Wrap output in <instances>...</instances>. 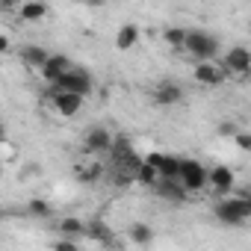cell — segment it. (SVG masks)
<instances>
[{"mask_svg":"<svg viewBox=\"0 0 251 251\" xmlns=\"http://www.w3.org/2000/svg\"><path fill=\"white\" fill-rule=\"evenodd\" d=\"M213 213L225 225H242L251 219V198L248 195H227L213 207Z\"/></svg>","mask_w":251,"mask_h":251,"instance_id":"obj_1","label":"cell"},{"mask_svg":"<svg viewBox=\"0 0 251 251\" xmlns=\"http://www.w3.org/2000/svg\"><path fill=\"white\" fill-rule=\"evenodd\" d=\"M183 50L189 56H195L198 62H213V56L219 53V39L213 33H204V30H186Z\"/></svg>","mask_w":251,"mask_h":251,"instance_id":"obj_2","label":"cell"},{"mask_svg":"<svg viewBox=\"0 0 251 251\" xmlns=\"http://www.w3.org/2000/svg\"><path fill=\"white\" fill-rule=\"evenodd\" d=\"M92 89H95L92 77H89L86 71H80V68H71V71H65L53 86H48V98H53V95H59V92H68V95H80V98H86V95H92Z\"/></svg>","mask_w":251,"mask_h":251,"instance_id":"obj_3","label":"cell"},{"mask_svg":"<svg viewBox=\"0 0 251 251\" xmlns=\"http://www.w3.org/2000/svg\"><path fill=\"white\" fill-rule=\"evenodd\" d=\"M177 183L183 186V192H201L207 186V169H204V163H198V160H180Z\"/></svg>","mask_w":251,"mask_h":251,"instance_id":"obj_4","label":"cell"},{"mask_svg":"<svg viewBox=\"0 0 251 251\" xmlns=\"http://www.w3.org/2000/svg\"><path fill=\"white\" fill-rule=\"evenodd\" d=\"M145 163L151 169H157V177L160 180H177V172H180V160L177 157H169V154H148Z\"/></svg>","mask_w":251,"mask_h":251,"instance_id":"obj_5","label":"cell"},{"mask_svg":"<svg viewBox=\"0 0 251 251\" xmlns=\"http://www.w3.org/2000/svg\"><path fill=\"white\" fill-rule=\"evenodd\" d=\"M233 183H236V177H233V172L227 169V166H213V169H207V186L213 189V192H219V195H230V189H233Z\"/></svg>","mask_w":251,"mask_h":251,"instance_id":"obj_6","label":"cell"},{"mask_svg":"<svg viewBox=\"0 0 251 251\" xmlns=\"http://www.w3.org/2000/svg\"><path fill=\"white\" fill-rule=\"evenodd\" d=\"M222 71L225 74H248L251 71V53H248V48H230L225 53Z\"/></svg>","mask_w":251,"mask_h":251,"instance_id":"obj_7","label":"cell"},{"mask_svg":"<svg viewBox=\"0 0 251 251\" xmlns=\"http://www.w3.org/2000/svg\"><path fill=\"white\" fill-rule=\"evenodd\" d=\"M112 133L106 127H92L86 136H83V148L89 154H103V151H112Z\"/></svg>","mask_w":251,"mask_h":251,"instance_id":"obj_8","label":"cell"},{"mask_svg":"<svg viewBox=\"0 0 251 251\" xmlns=\"http://www.w3.org/2000/svg\"><path fill=\"white\" fill-rule=\"evenodd\" d=\"M65 71H71V59H68V56H62V53H50V56H48V62H45V68H42L39 74H42V80H45L48 86H53Z\"/></svg>","mask_w":251,"mask_h":251,"instance_id":"obj_9","label":"cell"},{"mask_svg":"<svg viewBox=\"0 0 251 251\" xmlns=\"http://www.w3.org/2000/svg\"><path fill=\"white\" fill-rule=\"evenodd\" d=\"M192 77L201 83V86H219V83H225V71H222V65H216V62H198L195 65V71H192Z\"/></svg>","mask_w":251,"mask_h":251,"instance_id":"obj_10","label":"cell"},{"mask_svg":"<svg viewBox=\"0 0 251 251\" xmlns=\"http://www.w3.org/2000/svg\"><path fill=\"white\" fill-rule=\"evenodd\" d=\"M50 100H53V109H56L62 118H71V115H77V112L83 109V98H80V95L59 92V95H53Z\"/></svg>","mask_w":251,"mask_h":251,"instance_id":"obj_11","label":"cell"},{"mask_svg":"<svg viewBox=\"0 0 251 251\" xmlns=\"http://www.w3.org/2000/svg\"><path fill=\"white\" fill-rule=\"evenodd\" d=\"M180 100H183V89L177 83H163V86L154 89V103L157 106H175Z\"/></svg>","mask_w":251,"mask_h":251,"instance_id":"obj_12","label":"cell"},{"mask_svg":"<svg viewBox=\"0 0 251 251\" xmlns=\"http://www.w3.org/2000/svg\"><path fill=\"white\" fill-rule=\"evenodd\" d=\"M139 45V24H121L115 33V50H133Z\"/></svg>","mask_w":251,"mask_h":251,"instance_id":"obj_13","label":"cell"},{"mask_svg":"<svg viewBox=\"0 0 251 251\" xmlns=\"http://www.w3.org/2000/svg\"><path fill=\"white\" fill-rule=\"evenodd\" d=\"M18 18L27 21V24H36L48 15V3H39V0H24V3H18Z\"/></svg>","mask_w":251,"mask_h":251,"instance_id":"obj_14","label":"cell"},{"mask_svg":"<svg viewBox=\"0 0 251 251\" xmlns=\"http://www.w3.org/2000/svg\"><path fill=\"white\" fill-rule=\"evenodd\" d=\"M154 189H157V195L166 198V201H175V204L186 201V192H183V186H180L177 180H157Z\"/></svg>","mask_w":251,"mask_h":251,"instance_id":"obj_15","label":"cell"},{"mask_svg":"<svg viewBox=\"0 0 251 251\" xmlns=\"http://www.w3.org/2000/svg\"><path fill=\"white\" fill-rule=\"evenodd\" d=\"M83 236H89V239H95V242H109V239H112V227H109L106 222H100V219H92V222H86Z\"/></svg>","mask_w":251,"mask_h":251,"instance_id":"obj_16","label":"cell"},{"mask_svg":"<svg viewBox=\"0 0 251 251\" xmlns=\"http://www.w3.org/2000/svg\"><path fill=\"white\" fill-rule=\"evenodd\" d=\"M48 56H50V53H48L45 48H39V45H27V48L21 50V59H24L30 68H36V71H42V68H45Z\"/></svg>","mask_w":251,"mask_h":251,"instance_id":"obj_17","label":"cell"},{"mask_svg":"<svg viewBox=\"0 0 251 251\" xmlns=\"http://www.w3.org/2000/svg\"><path fill=\"white\" fill-rule=\"evenodd\" d=\"M127 236H130L136 245H148V242L154 239V227L145 225V222H133V225L127 227Z\"/></svg>","mask_w":251,"mask_h":251,"instance_id":"obj_18","label":"cell"},{"mask_svg":"<svg viewBox=\"0 0 251 251\" xmlns=\"http://www.w3.org/2000/svg\"><path fill=\"white\" fill-rule=\"evenodd\" d=\"M83 227H86V222H80V219H74V216H68V219H62V222H59V233H62L65 239L83 236Z\"/></svg>","mask_w":251,"mask_h":251,"instance_id":"obj_19","label":"cell"},{"mask_svg":"<svg viewBox=\"0 0 251 251\" xmlns=\"http://www.w3.org/2000/svg\"><path fill=\"white\" fill-rule=\"evenodd\" d=\"M163 39H166V45H169L172 50H183V42H186V30H183V27H169V30L163 33Z\"/></svg>","mask_w":251,"mask_h":251,"instance_id":"obj_20","label":"cell"},{"mask_svg":"<svg viewBox=\"0 0 251 251\" xmlns=\"http://www.w3.org/2000/svg\"><path fill=\"white\" fill-rule=\"evenodd\" d=\"M100 172H103L100 163H89L86 169H77V180H80V183H95V180L100 177Z\"/></svg>","mask_w":251,"mask_h":251,"instance_id":"obj_21","label":"cell"},{"mask_svg":"<svg viewBox=\"0 0 251 251\" xmlns=\"http://www.w3.org/2000/svg\"><path fill=\"white\" fill-rule=\"evenodd\" d=\"M27 213L36 216V219H48V216L53 213V207H50L48 201H42V198H33V201L27 204Z\"/></svg>","mask_w":251,"mask_h":251,"instance_id":"obj_22","label":"cell"},{"mask_svg":"<svg viewBox=\"0 0 251 251\" xmlns=\"http://www.w3.org/2000/svg\"><path fill=\"white\" fill-rule=\"evenodd\" d=\"M136 177H139V180H142L145 186H154V183L160 180V177H157V169H151V166H148L145 160H142V166L136 169Z\"/></svg>","mask_w":251,"mask_h":251,"instance_id":"obj_23","label":"cell"},{"mask_svg":"<svg viewBox=\"0 0 251 251\" xmlns=\"http://www.w3.org/2000/svg\"><path fill=\"white\" fill-rule=\"evenodd\" d=\"M53 251H80V245H77L74 239H65V236H62V239L53 242Z\"/></svg>","mask_w":251,"mask_h":251,"instance_id":"obj_24","label":"cell"},{"mask_svg":"<svg viewBox=\"0 0 251 251\" xmlns=\"http://www.w3.org/2000/svg\"><path fill=\"white\" fill-rule=\"evenodd\" d=\"M233 142H236L239 151H248V148H251V136H248V133H233Z\"/></svg>","mask_w":251,"mask_h":251,"instance_id":"obj_25","label":"cell"},{"mask_svg":"<svg viewBox=\"0 0 251 251\" xmlns=\"http://www.w3.org/2000/svg\"><path fill=\"white\" fill-rule=\"evenodd\" d=\"M9 48H12L9 36H3V33H0V53H9Z\"/></svg>","mask_w":251,"mask_h":251,"instance_id":"obj_26","label":"cell"},{"mask_svg":"<svg viewBox=\"0 0 251 251\" xmlns=\"http://www.w3.org/2000/svg\"><path fill=\"white\" fill-rule=\"evenodd\" d=\"M0 9H18L15 0H0Z\"/></svg>","mask_w":251,"mask_h":251,"instance_id":"obj_27","label":"cell"},{"mask_svg":"<svg viewBox=\"0 0 251 251\" xmlns=\"http://www.w3.org/2000/svg\"><path fill=\"white\" fill-rule=\"evenodd\" d=\"M0 142H6V127H3V121H0Z\"/></svg>","mask_w":251,"mask_h":251,"instance_id":"obj_28","label":"cell"},{"mask_svg":"<svg viewBox=\"0 0 251 251\" xmlns=\"http://www.w3.org/2000/svg\"><path fill=\"white\" fill-rule=\"evenodd\" d=\"M0 175H3V157H0Z\"/></svg>","mask_w":251,"mask_h":251,"instance_id":"obj_29","label":"cell"}]
</instances>
